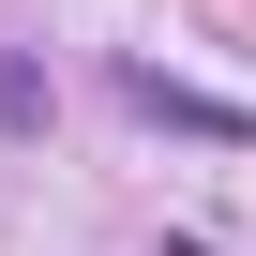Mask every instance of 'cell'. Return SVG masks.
<instances>
[{"label":"cell","mask_w":256,"mask_h":256,"mask_svg":"<svg viewBox=\"0 0 256 256\" xmlns=\"http://www.w3.org/2000/svg\"><path fill=\"white\" fill-rule=\"evenodd\" d=\"M120 106H136V120H166V136H211V151H256V120H241V106H211V90H181L166 60H136V76H120Z\"/></svg>","instance_id":"1"}]
</instances>
